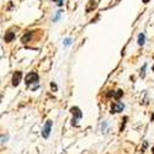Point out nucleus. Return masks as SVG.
<instances>
[{"mask_svg":"<svg viewBox=\"0 0 154 154\" xmlns=\"http://www.w3.org/2000/svg\"><path fill=\"white\" fill-rule=\"evenodd\" d=\"M144 70H146V66L142 68V73H140V76H142V78H144V75H146V73H144Z\"/></svg>","mask_w":154,"mask_h":154,"instance_id":"4468645a","label":"nucleus"},{"mask_svg":"<svg viewBox=\"0 0 154 154\" xmlns=\"http://www.w3.org/2000/svg\"><path fill=\"white\" fill-rule=\"evenodd\" d=\"M123 109H125V105L120 101H115L111 104V113H119L123 111Z\"/></svg>","mask_w":154,"mask_h":154,"instance_id":"f03ea898","label":"nucleus"},{"mask_svg":"<svg viewBox=\"0 0 154 154\" xmlns=\"http://www.w3.org/2000/svg\"><path fill=\"white\" fill-rule=\"evenodd\" d=\"M153 72H154V64H153Z\"/></svg>","mask_w":154,"mask_h":154,"instance_id":"a211bd4d","label":"nucleus"},{"mask_svg":"<svg viewBox=\"0 0 154 154\" xmlns=\"http://www.w3.org/2000/svg\"><path fill=\"white\" fill-rule=\"evenodd\" d=\"M32 36H33V33L32 32H26V35H23L22 36V38H21V42L25 45V43H27L31 38H32Z\"/></svg>","mask_w":154,"mask_h":154,"instance_id":"0eeeda50","label":"nucleus"},{"mask_svg":"<svg viewBox=\"0 0 154 154\" xmlns=\"http://www.w3.org/2000/svg\"><path fill=\"white\" fill-rule=\"evenodd\" d=\"M70 43H72V40H70V38H67V40L64 41V45H66V46H69Z\"/></svg>","mask_w":154,"mask_h":154,"instance_id":"f8f14e48","label":"nucleus"},{"mask_svg":"<svg viewBox=\"0 0 154 154\" xmlns=\"http://www.w3.org/2000/svg\"><path fill=\"white\" fill-rule=\"evenodd\" d=\"M144 42H146V36H144L143 33H140V35L138 36V45H139V46H143Z\"/></svg>","mask_w":154,"mask_h":154,"instance_id":"9d476101","label":"nucleus"},{"mask_svg":"<svg viewBox=\"0 0 154 154\" xmlns=\"http://www.w3.org/2000/svg\"><path fill=\"white\" fill-rule=\"evenodd\" d=\"M70 112L73 113V122H72V125L73 126H78V121L83 117V113H82L80 109L76 107V106H73L70 109Z\"/></svg>","mask_w":154,"mask_h":154,"instance_id":"f257e3e1","label":"nucleus"},{"mask_svg":"<svg viewBox=\"0 0 154 154\" xmlns=\"http://www.w3.org/2000/svg\"><path fill=\"white\" fill-rule=\"evenodd\" d=\"M14 38H15V32H12L11 30H9L8 32H5V36H4V41L5 42H11L12 40H14Z\"/></svg>","mask_w":154,"mask_h":154,"instance_id":"423d86ee","label":"nucleus"},{"mask_svg":"<svg viewBox=\"0 0 154 154\" xmlns=\"http://www.w3.org/2000/svg\"><path fill=\"white\" fill-rule=\"evenodd\" d=\"M63 3H64L63 0H58V6H62V5H63Z\"/></svg>","mask_w":154,"mask_h":154,"instance_id":"2eb2a0df","label":"nucleus"},{"mask_svg":"<svg viewBox=\"0 0 154 154\" xmlns=\"http://www.w3.org/2000/svg\"><path fill=\"white\" fill-rule=\"evenodd\" d=\"M152 154H154V146H153V150H152Z\"/></svg>","mask_w":154,"mask_h":154,"instance_id":"f3484780","label":"nucleus"},{"mask_svg":"<svg viewBox=\"0 0 154 154\" xmlns=\"http://www.w3.org/2000/svg\"><path fill=\"white\" fill-rule=\"evenodd\" d=\"M96 5H97V4H96V2H93V0H90V2L88 3V5H86V9H85V10H86V12H90L91 10H94V9L96 8Z\"/></svg>","mask_w":154,"mask_h":154,"instance_id":"6e6552de","label":"nucleus"},{"mask_svg":"<svg viewBox=\"0 0 154 154\" xmlns=\"http://www.w3.org/2000/svg\"><path fill=\"white\" fill-rule=\"evenodd\" d=\"M25 82H26L27 85L30 84H33V83H37L38 82V74L37 73H29L26 76H25Z\"/></svg>","mask_w":154,"mask_h":154,"instance_id":"7ed1b4c3","label":"nucleus"},{"mask_svg":"<svg viewBox=\"0 0 154 154\" xmlns=\"http://www.w3.org/2000/svg\"><path fill=\"white\" fill-rule=\"evenodd\" d=\"M51 130H52V121H47L43 130H42V137L43 138H48L49 137V133H51Z\"/></svg>","mask_w":154,"mask_h":154,"instance_id":"20e7f679","label":"nucleus"},{"mask_svg":"<svg viewBox=\"0 0 154 154\" xmlns=\"http://www.w3.org/2000/svg\"><path fill=\"white\" fill-rule=\"evenodd\" d=\"M143 3H144V4H147V3H149V0H143Z\"/></svg>","mask_w":154,"mask_h":154,"instance_id":"dca6fc26","label":"nucleus"},{"mask_svg":"<svg viewBox=\"0 0 154 154\" xmlns=\"http://www.w3.org/2000/svg\"><path fill=\"white\" fill-rule=\"evenodd\" d=\"M21 79H22V73L21 72H15L14 75H12V85L17 86L20 84Z\"/></svg>","mask_w":154,"mask_h":154,"instance_id":"39448f33","label":"nucleus"},{"mask_svg":"<svg viewBox=\"0 0 154 154\" xmlns=\"http://www.w3.org/2000/svg\"><path fill=\"white\" fill-rule=\"evenodd\" d=\"M54 2H58V0H54Z\"/></svg>","mask_w":154,"mask_h":154,"instance_id":"6ab92c4d","label":"nucleus"},{"mask_svg":"<svg viewBox=\"0 0 154 154\" xmlns=\"http://www.w3.org/2000/svg\"><path fill=\"white\" fill-rule=\"evenodd\" d=\"M123 95V91L121 90V89H119V90H116L115 91V95H113V99L116 100V101H119L120 99H121V96Z\"/></svg>","mask_w":154,"mask_h":154,"instance_id":"1a4fd4ad","label":"nucleus"},{"mask_svg":"<svg viewBox=\"0 0 154 154\" xmlns=\"http://www.w3.org/2000/svg\"><path fill=\"white\" fill-rule=\"evenodd\" d=\"M51 89H52L53 91H57V90H58V86H57L54 83H51Z\"/></svg>","mask_w":154,"mask_h":154,"instance_id":"9b49d317","label":"nucleus"},{"mask_svg":"<svg viewBox=\"0 0 154 154\" xmlns=\"http://www.w3.org/2000/svg\"><path fill=\"white\" fill-rule=\"evenodd\" d=\"M60 12H62V11H58V12H57V16L54 17V21H58V20H59V17H60Z\"/></svg>","mask_w":154,"mask_h":154,"instance_id":"ddd939ff","label":"nucleus"}]
</instances>
